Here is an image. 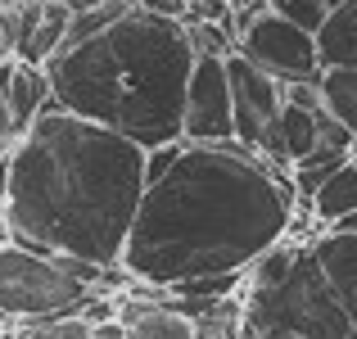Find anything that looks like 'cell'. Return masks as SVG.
<instances>
[{"instance_id":"6da1fadb","label":"cell","mask_w":357,"mask_h":339,"mask_svg":"<svg viewBox=\"0 0 357 339\" xmlns=\"http://www.w3.org/2000/svg\"><path fill=\"white\" fill-rule=\"evenodd\" d=\"M294 204L289 176L236 140L181 145V158L140 195L118 267L158 289L244 271L294 231Z\"/></svg>"},{"instance_id":"7a4b0ae2","label":"cell","mask_w":357,"mask_h":339,"mask_svg":"<svg viewBox=\"0 0 357 339\" xmlns=\"http://www.w3.org/2000/svg\"><path fill=\"white\" fill-rule=\"evenodd\" d=\"M140 195L145 149L50 100L5 158L0 222L36 253L118 267Z\"/></svg>"},{"instance_id":"3957f363","label":"cell","mask_w":357,"mask_h":339,"mask_svg":"<svg viewBox=\"0 0 357 339\" xmlns=\"http://www.w3.org/2000/svg\"><path fill=\"white\" fill-rule=\"evenodd\" d=\"M190 63L195 54L176 18L131 9L100 36L59 50L45 77L63 113L100 122L140 149H158L181 140Z\"/></svg>"},{"instance_id":"277c9868","label":"cell","mask_w":357,"mask_h":339,"mask_svg":"<svg viewBox=\"0 0 357 339\" xmlns=\"http://www.w3.org/2000/svg\"><path fill=\"white\" fill-rule=\"evenodd\" d=\"M244 331L258 335H289V339H349L353 322L344 317L340 299L326 285L312 249L298 244L289 271L276 285H244Z\"/></svg>"},{"instance_id":"5b68a950","label":"cell","mask_w":357,"mask_h":339,"mask_svg":"<svg viewBox=\"0 0 357 339\" xmlns=\"http://www.w3.org/2000/svg\"><path fill=\"white\" fill-rule=\"evenodd\" d=\"M109 267H91L59 253H36L27 244L0 240V317L9 322H45L77 312L82 299L100 289Z\"/></svg>"},{"instance_id":"8992f818","label":"cell","mask_w":357,"mask_h":339,"mask_svg":"<svg viewBox=\"0 0 357 339\" xmlns=\"http://www.w3.org/2000/svg\"><path fill=\"white\" fill-rule=\"evenodd\" d=\"M236 54L262 68L276 82H317L321 77V59H317V36L303 32L298 23L280 14H262L258 23H249V32L236 41Z\"/></svg>"},{"instance_id":"52a82bcc","label":"cell","mask_w":357,"mask_h":339,"mask_svg":"<svg viewBox=\"0 0 357 339\" xmlns=\"http://www.w3.org/2000/svg\"><path fill=\"white\" fill-rule=\"evenodd\" d=\"M227 82H231V131H236V145L262 154V145L276 131L280 109H285V82L253 68L244 54H227Z\"/></svg>"},{"instance_id":"ba28073f","label":"cell","mask_w":357,"mask_h":339,"mask_svg":"<svg viewBox=\"0 0 357 339\" xmlns=\"http://www.w3.org/2000/svg\"><path fill=\"white\" fill-rule=\"evenodd\" d=\"M181 140L185 145H222L236 140L231 131V82L227 59H195L181 105Z\"/></svg>"},{"instance_id":"9c48e42d","label":"cell","mask_w":357,"mask_h":339,"mask_svg":"<svg viewBox=\"0 0 357 339\" xmlns=\"http://www.w3.org/2000/svg\"><path fill=\"white\" fill-rule=\"evenodd\" d=\"M317 267L326 271V285L340 299L344 317L357 326V231H317V240H307Z\"/></svg>"},{"instance_id":"30bf717a","label":"cell","mask_w":357,"mask_h":339,"mask_svg":"<svg viewBox=\"0 0 357 339\" xmlns=\"http://www.w3.org/2000/svg\"><path fill=\"white\" fill-rule=\"evenodd\" d=\"M0 100H5V109H9L14 136H23V131L45 113V105L54 100V96H50V77H45V68H36V63H14L9 82L0 86Z\"/></svg>"},{"instance_id":"8fae6325","label":"cell","mask_w":357,"mask_h":339,"mask_svg":"<svg viewBox=\"0 0 357 339\" xmlns=\"http://www.w3.org/2000/svg\"><path fill=\"white\" fill-rule=\"evenodd\" d=\"M317 59L321 68H357V0H344L317 27Z\"/></svg>"},{"instance_id":"7c38bea8","label":"cell","mask_w":357,"mask_h":339,"mask_svg":"<svg viewBox=\"0 0 357 339\" xmlns=\"http://www.w3.org/2000/svg\"><path fill=\"white\" fill-rule=\"evenodd\" d=\"M307 209H312V222L321 226V231H331V226H340L344 218H353L357 213V167L344 163L340 172H331L321 181V190L307 199Z\"/></svg>"},{"instance_id":"4fadbf2b","label":"cell","mask_w":357,"mask_h":339,"mask_svg":"<svg viewBox=\"0 0 357 339\" xmlns=\"http://www.w3.org/2000/svg\"><path fill=\"white\" fill-rule=\"evenodd\" d=\"M317 96H321V109L357 140V68H321Z\"/></svg>"},{"instance_id":"5bb4252c","label":"cell","mask_w":357,"mask_h":339,"mask_svg":"<svg viewBox=\"0 0 357 339\" xmlns=\"http://www.w3.org/2000/svg\"><path fill=\"white\" fill-rule=\"evenodd\" d=\"M131 0H100V5H91V9H82V14H68V32H63V45L59 50H68V45H82V41H91V36H100L105 27H114L122 14H131Z\"/></svg>"},{"instance_id":"9a60e30c","label":"cell","mask_w":357,"mask_h":339,"mask_svg":"<svg viewBox=\"0 0 357 339\" xmlns=\"http://www.w3.org/2000/svg\"><path fill=\"white\" fill-rule=\"evenodd\" d=\"M181 27H185V45H190L195 59H227V54H236L227 23H195V18H185Z\"/></svg>"},{"instance_id":"2e32d148","label":"cell","mask_w":357,"mask_h":339,"mask_svg":"<svg viewBox=\"0 0 357 339\" xmlns=\"http://www.w3.org/2000/svg\"><path fill=\"white\" fill-rule=\"evenodd\" d=\"M335 5H344V0H267L271 14H280V18H289V23H298L303 32H312V36H317V27L326 23V14H331Z\"/></svg>"},{"instance_id":"e0dca14e","label":"cell","mask_w":357,"mask_h":339,"mask_svg":"<svg viewBox=\"0 0 357 339\" xmlns=\"http://www.w3.org/2000/svg\"><path fill=\"white\" fill-rule=\"evenodd\" d=\"M181 145L185 140H172V145H158V149H145V186L149 181H158V176L167 172V167L181 158Z\"/></svg>"},{"instance_id":"ac0fdd59","label":"cell","mask_w":357,"mask_h":339,"mask_svg":"<svg viewBox=\"0 0 357 339\" xmlns=\"http://www.w3.org/2000/svg\"><path fill=\"white\" fill-rule=\"evenodd\" d=\"M14 122H9V109H5V100H0V163L9 158V149H14Z\"/></svg>"},{"instance_id":"d6986e66","label":"cell","mask_w":357,"mask_h":339,"mask_svg":"<svg viewBox=\"0 0 357 339\" xmlns=\"http://www.w3.org/2000/svg\"><path fill=\"white\" fill-rule=\"evenodd\" d=\"M91 339H127V326H122L118 317H114V322H100V326H96V335H91Z\"/></svg>"},{"instance_id":"ffe728a7","label":"cell","mask_w":357,"mask_h":339,"mask_svg":"<svg viewBox=\"0 0 357 339\" xmlns=\"http://www.w3.org/2000/svg\"><path fill=\"white\" fill-rule=\"evenodd\" d=\"M68 14H82V9H91V5H100V0H59Z\"/></svg>"},{"instance_id":"44dd1931","label":"cell","mask_w":357,"mask_h":339,"mask_svg":"<svg viewBox=\"0 0 357 339\" xmlns=\"http://www.w3.org/2000/svg\"><path fill=\"white\" fill-rule=\"evenodd\" d=\"M331 231H357V213H353V218H344L340 226H331Z\"/></svg>"},{"instance_id":"7402d4cb","label":"cell","mask_w":357,"mask_h":339,"mask_svg":"<svg viewBox=\"0 0 357 339\" xmlns=\"http://www.w3.org/2000/svg\"><path fill=\"white\" fill-rule=\"evenodd\" d=\"M0 5H9V9H18V5H27V0H0Z\"/></svg>"},{"instance_id":"603a6c76","label":"cell","mask_w":357,"mask_h":339,"mask_svg":"<svg viewBox=\"0 0 357 339\" xmlns=\"http://www.w3.org/2000/svg\"><path fill=\"white\" fill-rule=\"evenodd\" d=\"M349 163H353V167H357V149H353V154H349Z\"/></svg>"},{"instance_id":"cb8c5ba5","label":"cell","mask_w":357,"mask_h":339,"mask_svg":"<svg viewBox=\"0 0 357 339\" xmlns=\"http://www.w3.org/2000/svg\"><path fill=\"white\" fill-rule=\"evenodd\" d=\"M349 339H357V326H353V331H349Z\"/></svg>"},{"instance_id":"d4e9b609","label":"cell","mask_w":357,"mask_h":339,"mask_svg":"<svg viewBox=\"0 0 357 339\" xmlns=\"http://www.w3.org/2000/svg\"><path fill=\"white\" fill-rule=\"evenodd\" d=\"M14 339H23V335H14Z\"/></svg>"}]
</instances>
